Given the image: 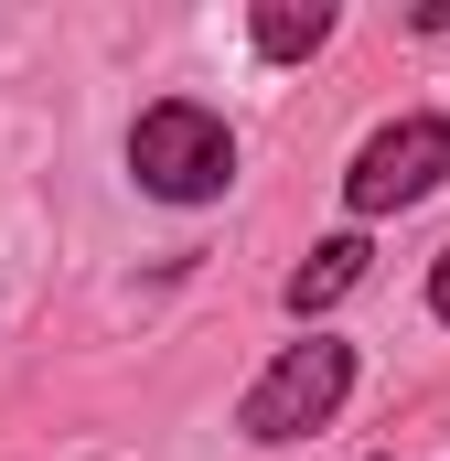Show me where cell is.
Returning <instances> with one entry per match:
<instances>
[{"label": "cell", "mask_w": 450, "mask_h": 461, "mask_svg": "<svg viewBox=\"0 0 450 461\" xmlns=\"http://www.w3.org/2000/svg\"><path fill=\"white\" fill-rule=\"evenodd\" d=\"M418 32H450V0H418Z\"/></svg>", "instance_id": "52a82bcc"}, {"label": "cell", "mask_w": 450, "mask_h": 461, "mask_svg": "<svg viewBox=\"0 0 450 461\" xmlns=\"http://www.w3.org/2000/svg\"><path fill=\"white\" fill-rule=\"evenodd\" d=\"M429 322H440V333H450V247H440V258H429Z\"/></svg>", "instance_id": "8992f818"}, {"label": "cell", "mask_w": 450, "mask_h": 461, "mask_svg": "<svg viewBox=\"0 0 450 461\" xmlns=\"http://www.w3.org/2000/svg\"><path fill=\"white\" fill-rule=\"evenodd\" d=\"M364 279H375V236H364V226H343V236H322V247H311V258L279 279V312H290L301 333H322V322H333V312L364 290Z\"/></svg>", "instance_id": "277c9868"}, {"label": "cell", "mask_w": 450, "mask_h": 461, "mask_svg": "<svg viewBox=\"0 0 450 461\" xmlns=\"http://www.w3.org/2000/svg\"><path fill=\"white\" fill-rule=\"evenodd\" d=\"M333 0H257L247 11V43H257V65H311L322 43H333Z\"/></svg>", "instance_id": "5b68a950"}, {"label": "cell", "mask_w": 450, "mask_h": 461, "mask_svg": "<svg viewBox=\"0 0 450 461\" xmlns=\"http://www.w3.org/2000/svg\"><path fill=\"white\" fill-rule=\"evenodd\" d=\"M118 161H129V183L150 204H225L236 194V129L204 97H150V108L129 118V150Z\"/></svg>", "instance_id": "6da1fadb"}, {"label": "cell", "mask_w": 450, "mask_h": 461, "mask_svg": "<svg viewBox=\"0 0 450 461\" xmlns=\"http://www.w3.org/2000/svg\"><path fill=\"white\" fill-rule=\"evenodd\" d=\"M440 183H450V118L440 108H397L386 129H364V150L343 161V215L386 226V215L429 204Z\"/></svg>", "instance_id": "3957f363"}, {"label": "cell", "mask_w": 450, "mask_h": 461, "mask_svg": "<svg viewBox=\"0 0 450 461\" xmlns=\"http://www.w3.org/2000/svg\"><path fill=\"white\" fill-rule=\"evenodd\" d=\"M343 397H354V344H343V333H301V344H279L257 365V386L236 397V429H247L257 451H290V440L333 429Z\"/></svg>", "instance_id": "7a4b0ae2"}]
</instances>
